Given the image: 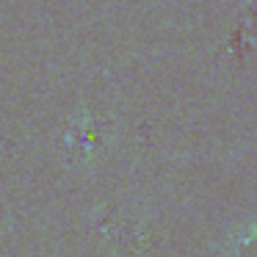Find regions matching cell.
<instances>
[{
    "label": "cell",
    "instance_id": "obj_1",
    "mask_svg": "<svg viewBox=\"0 0 257 257\" xmlns=\"http://www.w3.org/2000/svg\"><path fill=\"white\" fill-rule=\"evenodd\" d=\"M232 257H257V227L246 229L232 249Z\"/></svg>",
    "mask_w": 257,
    "mask_h": 257
}]
</instances>
